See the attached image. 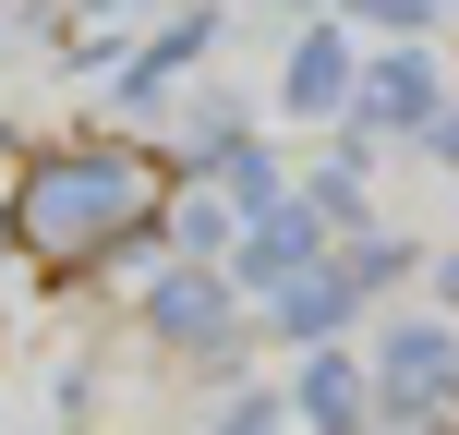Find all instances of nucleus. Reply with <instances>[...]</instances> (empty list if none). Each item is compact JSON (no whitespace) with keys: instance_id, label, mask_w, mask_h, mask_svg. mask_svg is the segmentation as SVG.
Listing matches in <instances>:
<instances>
[{"instance_id":"nucleus-8","label":"nucleus","mask_w":459,"mask_h":435,"mask_svg":"<svg viewBox=\"0 0 459 435\" xmlns=\"http://www.w3.org/2000/svg\"><path fill=\"white\" fill-rule=\"evenodd\" d=\"M206 170H218V194H230L242 218L290 206V194H278V170H266V145H254V134H218V145H206Z\"/></svg>"},{"instance_id":"nucleus-15","label":"nucleus","mask_w":459,"mask_h":435,"mask_svg":"<svg viewBox=\"0 0 459 435\" xmlns=\"http://www.w3.org/2000/svg\"><path fill=\"white\" fill-rule=\"evenodd\" d=\"M0 145H13V121H0Z\"/></svg>"},{"instance_id":"nucleus-16","label":"nucleus","mask_w":459,"mask_h":435,"mask_svg":"<svg viewBox=\"0 0 459 435\" xmlns=\"http://www.w3.org/2000/svg\"><path fill=\"white\" fill-rule=\"evenodd\" d=\"M447 412H459V387H447Z\"/></svg>"},{"instance_id":"nucleus-11","label":"nucleus","mask_w":459,"mask_h":435,"mask_svg":"<svg viewBox=\"0 0 459 435\" xmlns=\"http://www.w3.org/2000/svg\"><path fill=\"white\" fill-rule=\"evenodd\" d=\"M278 412H290V399H230L206 435H278Z\"/></svg>"},{"instance_id":"nucleus-5","label":"nucleus","mask_w":459,"mask_h":435,"mask_svg":"<svg viewBox=\"0 0 459 435\" xmlns=\"http://www.w3.org/2000/svg\"><path fill=\"white\" fill-rule=\"evenodd\" d=\"M375 387H387L399 412H436V399L459 387V339H447L436 315H399V326H387V351H375Z\"/></svg>"},{"instance_id":"nucleus-10","label":"nucleus","mask_w":459,"mask_h":435,"mask_svg":"<svg viewBox=\"0 0 459 435\" xmlns=\"http://www.w3.org/2000/svg\"><path fill=\"white\" fill-rule=\"evenodd\" d=\"M339 266H351V278H363V291H387V278H399V266H411V242H387V230H363V242H351V254H339Z\"/></svg>"},{"instance_id":"nucleus-4","label":"nucleus","mask_w":459,"mask_h":435,"mask_svg":"<svg viewBox=\"0 0 459 435\" xmlns=\"http://www.w3.org/2000/svg\"><path fill=\"white\" fill-rule=\"evenodd\" d=\"M351 121H363V134H447V109H436V61H423V48H387V61H363V97H351Z\"/></svg>"},{"instance_id":"nucleus-9","label":"nucleus","mask_w":459,"mask_h":435,"mask_svg":"<svg viewBox=\"0 0 459 435\" xmlns=\"http://www.w3.org/2000/svg\"><path fill=\"white\" fill-rule=\"evenodd\" d=\"M206 37H218V13H182V24H169L158 48H145V61H121V97H134V109H145V97H158V85H169V73H182L194 48H206Z\"/></svg>"},{"instance_id":"nucleus-1","label":"nucleus","mask_w":459,"mask_h":435,"mask_svg":"<svg viewBox=\"0 0 459 435\" xmlns=\"http://www.w3.org/2000/svg\"><path fill=\"white\" fill-rule=\"evenodd\" d=\"M145 218H158V158L134 145H48L13 182V230L37 266H97V254L145 242Z\"/></svg>"},{"instance_id":"nucleus-14","label":"nucleus","mask_w":459,"mask_h":435,"mask_svg":"<svg viewBox=\"0 0 459 435\" xmlns=\"http://www.w3.org/2000/svg\"><path fill=\"white\" fill-rule=\"evenodd\" d=\"M447 302H459V254H447Z\"/></svg>"},{"instance_id":"nucleus-2","label":"nucleus","mask_w":459,"mask_h":435,"mask_svg":"<svg viewBox=\"0 0 459 435\" xmlns=\"http://www.w3.org/2000/svg\"><path fill=\"white\" fill-rule=\"evenodd\" d=\"M145 326H158L169 351H230L242 339V302H230L218 266H169L158 291H145Z\"/></svg>"},{"instance_id":"nucleus-13","label":"nucleus","mask_w":459,"mask_h":435,"mask_svg":"<svg viewBox=\"0 0 459 435\" xmlns=\"http://www.w3.org/2000/svg\"><path fill=\"white\" fill-rule=\"evenodd\" d=\"M13 242H24V230H13V194H0V254H13Z\"/></svg>"},{"instance_id":"nucleus-6","label":"nucleus","mask_w":459,"mask_h":435,"mask_svg":"<svg viewBox=\"0 0 459 435\" xmlns=\"http://www.w3.org/2000/svg\"><path fill=\"white\" fill-rule=\"evenodd\" d=\"M351 302H363V278H351V266H302V278H278V339L326 351V339L351 326Z\"/></svg>"},{"instance_id":"nucleus-3","label":"nucleus","mask_w":459,"mask_h":435,"mask_svg":"<svg viewBox=\"0 0 459 435\" xmlns=\"http://www.w3.org/2000/svg\"><path fill=\"white\" fill-rule=\"evenodd\" d=\"M278 97H290V121H339L351 97H363V73H351V24L339 13H315L290 37V73H278Z\"/></svg>"},{"instance_id":"nucleus-12","label":"nucleus","mask_w":459,"mask_h":435,"mask_svg":"<svg viewBox=\"0 0 459 435\" xmlns=\"http://www.w3.org/2000/svg\"><path fill=\"white\" fill-rule=\"evenodd\" d=\"M351 13H363V24H436L447 0H351Z\"/></svg>"},{"instance_id":"nucleus-7","label":"nucleus","mask_w":459,"mask_h":435,"mask_svg":"<svg viewBox=\"0 0 459 435\" xmlns=\"http://www.w3.org/2000/svg\"><path fill=\"white\" fill-rule=\"evenodd\" d=\"M290 412L315 423V435H363V375H351L339 351H302V387H290Z\"/></svg>"}]
</instances>
